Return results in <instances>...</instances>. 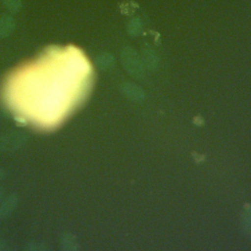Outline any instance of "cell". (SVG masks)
I'll return each instance as SVG.
<instances>
[{"label":"cell","instance_id":"1","mask_svg":"<svg viewBox=\"0 0 251 251\" xmlns=\"http://www.w3.org/2000/svg\"><path fill=\"white\" fill-rule=\"evenodd\" d=\"M27 137L23 132L12 131L0 135V152H10L21 148L25 144Z\"/></svg>","mask_w":251,"mask_h":251},{"label":"cell","instance_id":"2","mask_svg":"<svg viewBox=\"0 0 251 251\" xmlns=\"http://www.w3.org/2000/svg\"><path fill=\"white\" fill-rule=\"evenodd\" d=\"M16 26L14 18L10 15H3L0 17V36L6 37L10 35Z\"/></svg>","mask_w":251,"mask_h":251},{"label":"cell","instance_id":"3","mask_svg":"<svg viewBox=\"0 0 251 251\" xmlns=\"http://www.w3.org/2000/svg\"><path fill=\"white\" fill-rule=\"evenodd\" d=\"M17 206V197L15 195H10L4 198L0 205V217L8 216Z\"/></svg>","mask_w":251,"mask_h":251},{"label":"cell","instance_id":"4","mask_svg":"<svg viewBox=\"0 0 251 251\" xmlns=\"http://www.w3.org/2000/svg\"><path fill=\"white\" fill-rule=\"evenodd\" d=\"M2 1L5 8L11 13H17L22 6V0H2Z\"/></svg>","mask_w":251,"mask_h":251},{"label":"cell","instance_id":"5","mask_svg":"<svg viewBox=\"0 0 251 251\" xmlns=\"http://www.w3.org/2000/svg\"><path fill=\"white\" fill-rule=\"evenodd\" d=\"M130 29L131 30H136V29H138L139 28V26H140V22H139V20H137V19H134V20H132L131 22H130Z\"/></svg>","mask_w":251,"mask_h":251},{"label":"cell","instance_id":"6","mask_svg":"<svg viewBox=\"0 0 251 251\" xmlns=\"http://www.w3.org/2000/svg\"><path fill=\"white\" fill-rule=\"evenodd\" d=\"M6 248H7L6 242H5L2 238H0V251H1V250H4V249H6Z\"/></svg>","mask_w":251,"mask_h":251},{"label":"cell","instance_id":"7","mask_svg":"<svg viewBox=\"0 0 251 251\" xmlns=\"http://www.w3.org/2000/svg\"><path fill=\"white\" fill-rule=\"evenodd\" d=\"M3 200H4V189L2 187H0V205Z\"/></svg>","mask_w":251,"mask_h":251},{"label":"cell","instance_id":"8","mask_svg":"<svg viewBox=\"0 0 251 251\" xmlns=\"http://www.w3.org/2000/svg\"><path fill=\"white\" fill-rule=\"evenodd\" d=\"M4 175H5V173H4L3 169H2V168H0V179L4 177Z\"/></svg>","mask_w":251,"mask_h":251}]
</instances>
